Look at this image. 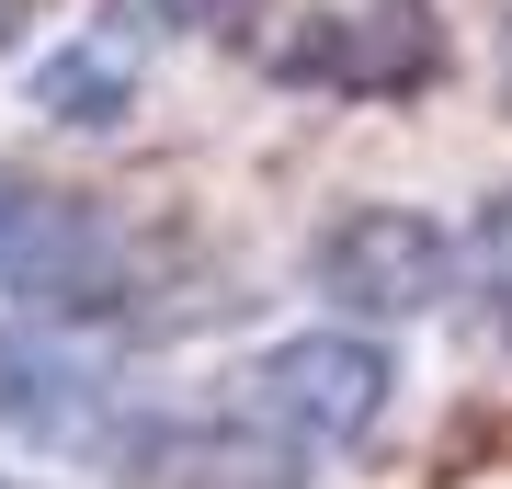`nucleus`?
I'll return each mask as SVG.
<instances>
[{
	"label": "nucleus",
	"instance_id": "nucleus-1",
	"mask_svg": "<svg viewBox=\"0 0 512 489\" xmlns=\"http://www.w3.org/2000/svg\"><path fill=\"white\" fill-rule=\"evenodd\" d=\"M387 399V330H285L194 399H126L92 467H114V489H308L387 421Z\"/></svg>",
	"mask_w": 512,
	"mask_h": 489
},
{
	"label": "nucleus",
	"instance_id": "nucleus-2",
	"mask_svg": "<svg viewBox=\"0 0 512 489\" xmlns=\"http://www.w3.org/2000/svg\"><path fill=\"white\" fill-rule=\"evenodd\" d=\"M205 35H228L262 80L319 103H399L444 80V12L433 0H194Z\"/></svg>",
	"mask_w": 512,
	"mask_h": 489
},
{
	"label": "nucleus",
	"instance_id": "nucleus-3",
	"mask_svg": "<svg viewBox=\"0 0 512 489\" xmlns=\"http://www.w3.org/2000/svg\"><path fill=\"white\" fill-rule=\"evenodd\" d=\"M308 285L342 319H421L433 296H467V228H433L421 205H353L308 239Z\"/></svg>",
	"mask_w": 512,
	"mask_h": 489
},
{
	"label": "nucleus",
	"instance_id": "nucleus-4",
	"mask_svg": "<svg viewBox=\"0 0 512 489\" xmlns=\"http://www.w3.org/2000/svg\"><path fill=\"white\" fill-rule=\"evenodd\" d=\"M171 23H183V0H103L92 23H69L57 46L23 57V103L46 126H126L148 103V69H160Z\"/></svg>",
	"mask_w": 512,
	"mask_h": 489
},
{
	"label": "nucleus",
	"instance_id": "nucleus-5",
	"mask_svg": "<svg viewBox=\"0 0 512 489\" xmlns=\"http://www.w3.org/2000/svg\"><path fill=\"white\" fill-rule=\"evenodd\" d=\"M467 296H478V319L512 342V194H490L478 228H467Z\"/></svg>",
	"mask_w": 512,
	"mask_h": 489
},
{
	"label": "nucleus",
	"instance_id": "nucleus-6",
	"mask_svg": "<svg viewBox=\"0 0 512 489\" xmlns=\"http://www.w3.org/2000/svg\"><path fill=\"white\" fill-rule=\"evenodd\" d=\"M12 217H23V182H12V171H0V239H12Z\"/></svg>",
	"mask_w": 512,
	"mask_h": 489
},
{
	"label": "nucleus",
	"instance_id": "nucleus-7",
	"mask_svg": "<svg viewBox=\"0 0 512 489\" xmlns=\"http://www.w3.org/2000/svg\"><path fill=\"white\" fill-rule=\"evenodd\" d=\"M501 91H512V46H501Z\"/></svg>",
	"mask_w": 512,
	"mask_h": 489
},
{
	"label": "nucleus",
	"instance_id": "nucleus-8",
	"mask_svg": "<svg viewBox=\"0 0 512 489\" xmlns=\"http://www.w3.org/2000/svg\"><path fill=\"white\" fill-rule=\"evenodd\" d=\"M0 489H35V478H0Z\"/></svg>",
	"mask_w": 512,
	"mask_h": 489
}]
</instances>
